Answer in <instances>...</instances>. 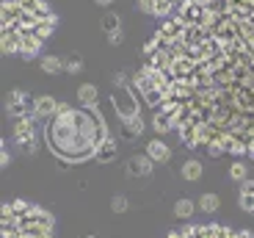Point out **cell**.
Instances as JSON below:
<instances>
[{"label":"cell","instance_id":"obj_1","mask_svg":"<svg viewBox=\"0 0 254 238\" xmlns=\"http://www.w3.org/2000/svg\"><path fill=\"white\" fill-rule=\"evenodd\" d=\"M144 56L135 89L188 147L254 158V0H183Z\"/></svg>","mask_w":254,"mask_h":238},{"label":"cell","instance_id":"obj_2","mask_svg":"<svg viewBox=\"0 0 254 238\" xmlns=\"http://www.w3.org/2000/svg\"><path fill=\"white\" fill-rule=\"evenodd\" d=\"M47 144L53 155L66 163H80L97 158L100 144L108 139V128L102 122L100 108H72L61 105L47 122Z\"/></svg>","mask_w":254,"mask_h":238},{"label":"cell","instance_id":"obj_3","mask_svg":"<svg viewBox=\"0 0 254 238\" xmlns=\"http://www.w3.org/2000/svg\"><path fill=\"white\" fill-rule=\"evenodd\" d=\"M56 22L58 17L50 11L45 0H3V8H0L3 50L33 58L42 50L45 39L53 33Z\"/></svg>","mask_w":254,"mask_h":238},{"label":"cell","instance_id":"obj_4","mask_svg":"<svg viewBox=\"0 0 254 238\" xmlns=\"http://www.w3.org/2000/svg\"><path fill=\"white\" fill-rule=\"evenodd\" d=\"M3 238H53V216L45 208L14 200L3 205Z\"/></svg>","mask_w":254,"mask_h":238},{"label":"cell","instance_id":"obj_5","mask_svg":"<svg viewBox=\"0 0 254 238\" xmlns=\"http://www.w3.org/2000/svg\"><path fill=\"white\" fill-rule=\"evenodd\" d=\"M169 238H254L246 230H232L224 225H190V227H180V230L169 233Z\"/></svg>","mask_w":254,"mask_h":238},{"label":"cell","instance_id":"obj_6","mask_svg":"<svg viewBox=\"0 0 254 238\" xmlns=\"http://www.w3.org/2000/svg\"><path fill=\"white\" fill-rule=\"evenodd\" d=\"M111 103H114V108H116V114H119L122 125L138 119V103H135L130 86H119V89L114 91V97H111Z\"/></svg>","mask_w":254,"mask_h":238},{"label":"cell","instance_id":"obj_7","mask_svg":"<svg viewBox=\"0 0 254 238\" xmlns=\"http://www.w3.org/2000/svg\"><path fill=\"white\" fill-rule=\"evenodd\" d=\"M36 119L39 116H22V119L14 122V142L22 153L36 150Z\"/></svg>","mask_w":254,"mask_h":238},{"label":"cell","instance_id":"obj_8","mask_svg":"<svg viewBox=\"0 0 254 238\" xmlns=\"http://www.w3.org/2000/svg\"><path fill=\"white\" fill-rule=\"evenodd\" d=\"M6 108L11 111L17 119H22V116H36V100L28 97L25 91L14 89L11 94H8V100H6Z\"/></svg>","mask_w":254,"mask_h":238},{"label":"cell","instance_id":"obj_9","mask_svg":"<svg viewBox=\"0 0 254 238\" xmlns=\"http://www.w3.org/2000/svg\"><path fill=\"white\" fill-rule=\"evenodd\" d=\"M183 6V0H141V8L155 17H169Z\"/></svg>","mask_w":254,"mask_h":238},{"label":"cell","instance_id":"obj_10","mask_svg":"<svg viewBox=\"0 0 254 238\" xmlns=\"http://www.w3.org/2000/svg\"><path fill=\"white\" fill-rule=\"evenodd\" d=\"M127 174H130V177H149V174H152V158H149V155H135V158H130Z\"/></svg>","mask_w":254,"mask_h":238},{"label":"cell","instance_id":"obj_11","mask_svg":"<svg viewBox=\"0 0 254 238\" xmlns=\"http://www.w3.org/2000/svg\"><path fill=\"white\" fill-rule=\"evenodd\" d=\"M102 31L108 33V42L111 45H119L122 42V31H119V17H116L114 11H108L105 17H102Z\"/></svg>","mask_w":254,"mask_h":238},{"label":"cell","instance_id":"obj_12","mask_svg":"<svg viewBox=\"0 0 254 238\" xmlns=\"http://www.w3.org/2000/svg\"><path fill=\"white\" fill-rule=\"evenodd\" d=\"M146 155H149L152 161L163 163V161H169V158H172V150H169V144H166V142H160V139H152V142L146 144Z\"/></svg>","mask_w":254,"mask_h":238},{"label":"cell","instance_id":"obj_13","mask_svg":"<svg viewBox=\"0 0 254 238\" xmlns=\"http://www.w3.org/2000/svg\"><path fill=\"white\" fill-rule=\"evenodd\" d=\"M77 100H80L83 108H100V97H97V86L91 83H83L77 89Z\"/></svg>","mask_w":254,"mask_h":238},{"label":"cell","instance_id":"obj_14","mask_svg":"<svg viewBox=\"0 0 254 238\" xmlns=\"http://www.w3.org/2000/svg\"><path fill=\"white\" fill-rule=\"evenodd\" d=\"M238 205H241L246 213H254V180H243L241 197H238Z\"/></svg>","mask_w":254,"mask_h":238},{"label":"cell","instance_id":"obj_15","mask_svg":"<svg viewBox=\"0 0 254 238\" xmlns=\"http://www.w3.org/2000/svg\"><path fill=\"white\" fill-rule=\"evenodd\" d=\"M116 153H119V144L108 136V139L100 144V150H97V161H100V163H111L116 158Z\"/></svg>","mask_w":254,"mask_h":238},{"label":"cell","instance_id":"obj_16","mask_svg":"<svg viewBox=\"0 0 254 238\" xmlns=\"http://www.w3.org/2000/svg\"><path fill=\"white\" fill-rule=\"evenodd\" d=\"M58 100L53 97H36V116H56L58 114Z\"/></svg>","mask_w":254,"mask_h":238},{"label":"cell","instance_id":"obj_17","mask_svg":"<svg viewBox=\"0 0 254 238\" xmlns=\"http://www.w3.org/2000/svg\"><path fill=\"white\" fill-rule=\"evenodd\" d=\"M183 177L188 183H196L199 177H202V163H199L196 158H188V161L183 163Z\"/></svg>","mask_w":254,"mask_h":238},{"label":"cell","instance_id":"obj_18","mask_svg":"<svg viewBox=\"0 0 254 238\" xmlns=\"http://www.w3.org/2000/svg\"><path fill=\"white\" fill-rule=\"evenodd\" d=\"M42 70H45L47 75H56V72L66 70V64H64L58 56H42Z\"/></svg>","mask_w":254,"mask_h":238},{"label":"cell","instance_id":"obj_19","mask_svg":"<svg viewBox=\"0 0 254 238\" xmlns=\"http://www.w3.org/2000/svg\"><path fill=\"white\" fill-rule=\"evenodd\" d=\"M193 211H196V202H190V200L174 202V216H177V219H190Z\"/></svg>","mask_w":254,"mask_h":238},{"label":"cell","instance_id":"obj_20","mask_svg":"<svg viewBox=\"0 0 254 238\" xmlns=\"http://www.w3.org/2000/svg\"><path fill=\"white\" fill-rule=\"evenodd\" d=\"M218 205H221L218 194H202V200H199V208H202L204 213H216Z\"/></svg>","mask_w":254,"mask_h":238},{"label":"cell","instance_id":"obj_21","mask_svg":"<svg viewBox=\"0 0 254 238\" xmlns=\"http://www.w3.org/2000/svg\"><path fill=\"white\" fill-rule=\"evenodd\" d=\"M229 174H232V180H238V183L246 180V166H243L241 161H235L232 166H229Z\"/></svg>","mask_w":254,"mask_h":238},{"label":"cell","instance_id":"obj_22","mask_svg":"<svg viewBox=\"0 0 254 238\" xmlns=\"http://www.w3.org/2000/svg\"><path fill=\"white\" fill-rule=\"evenodd\" d=\"M111 208H114L116 213H125L127 211V197H125V194H116L114 202H111Z\"/></svg>","mask_w":254,"mask_h":238},{"label":"cell","instance_id":"obj_23","mask_svg":"<svg viewBox=\"0 0 254 238\" xmlns=\"http://www.w3.org/2000/svg\"><path fill=\"white\" fill-rule=\"evenodd\" d=\"M80 58H72V61H66V72H80Z\"/></svg>","mask_w":254,"mask_h":238},{"label":"cell","instance_id":"obj_24","mask_svg":"<svg viewBox=\"0 0 254 238\" xmlns=\"http://www.w3.org/2000/svg\"><path fill=\"white\" fill-rule=\"evenodd\" d=\"M94 3H100V6H108V3H114V0H94Z\"/></svg>","mask_w":254,"mask_h":238},{"label":"cell","instance_id":"obj_25","mask_svg":"<svg viewBox=\"0 0 254 238\" xmlns=\"http://www.w3.org/2000/svg\"><path fill=\"white\" fill-rule=\"evenodd\" d=\"M89 238H94V236H89Z\"/></svg>","mask_w":254,"mask_h":238}]
</instances>
